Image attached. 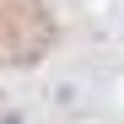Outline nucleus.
<instances>
[{"mask_svg":"<svg viewBox=\"0 0 124 124\" xmlns=\"http://www.w3.org/2000/svg\"><path fill=\"white\" fill-rule=\"evenodd\" d=\"M6 124H22V119H6Z\"/></svg>","mask_w":124,"mask_h":124,"instance_id":"obj_1","label":"nucleus"}]
</instances>
